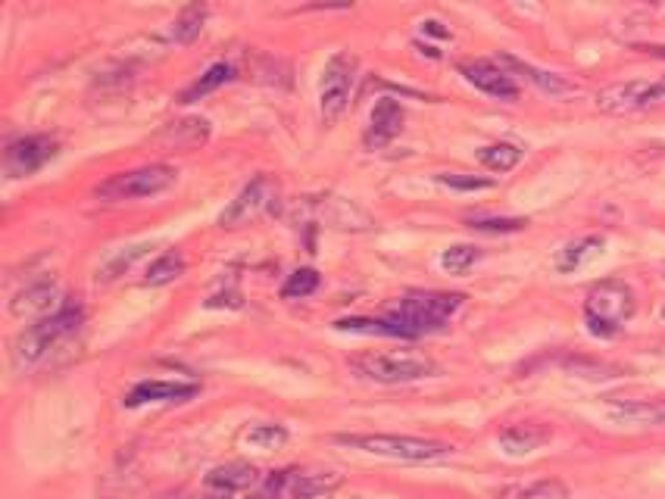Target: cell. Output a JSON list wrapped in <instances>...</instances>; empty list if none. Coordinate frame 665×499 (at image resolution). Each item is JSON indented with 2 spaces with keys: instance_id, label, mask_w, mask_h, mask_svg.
<instances>
[{
  "instance_id": "cell-1",
  "label": "cell",
  "mask_w": 665,
  "mask_h": 499,
  "mask_svg": "<svg viewBox=\"0 0 665 499\" xmlns=\"http://www.w3.org/2000/svg\"><path fill=\"white\" fill-rule=\"evenodd\" d=\"M466 297L463 294H444V291H413L400 297L388 312L385 319L394 328V337L403 340H416L422 334L441 331L453 315L463 309Z\"/></svg>"
},
{
  "instance_id": "cell-2",
  "label": "cell",
  "mask_w": 665,
  "mask_h": 499,
  "mask_svg": "<svg viewBox=\"0 0 665 499\" xmlns=\"http://www.w3.org/2000/svg\"><path fill=\"white\" fill-rule=\"evenodd\" d=\"M85 322V309L79 303H63L57 312L50 315H41V319L25 328L16 344H13V365L16 369H35V365L47 356L54 353L66 337H72L75 331L82 328Z\"/></svg>"
},
{
  "instance_id": "cell-3",
  "label": "cell",
  "mask_w": 665,
  "mask_h": 499,
  "mask_svg": "<svg viewBox=\"0 0 665 499\" xmlns=\"http://www.w3.org/2000/svg\"><path fill=\"white\" fill-rule=\"evenodd\" d=\"M335 443L356 453L394 459V462H438L453 453L450 443L409 437V434H335Z\"/></svg>"
},
{
  "instance_id": "cell-4",
  "label": "cell",
  "mask_w": 665,
  "mask_h": 499,
  "mask_svg": "<svg viewBox=\"0 0 665 499\" xmlns=\"http://www.w3.org/2000/svg\"><path fill=\"white\" fill-rule=\"evenodd\" d=\"M637 312V297L634 291L619 281V278H606V281H597L591 291H587V300H584V322H587V331L594 337H616L628 322L631 315Z\"/></svg>"
},
{
  "instance_id": "cell-5",
  "label": "cell",
  "mask_w": 665,
  "mask_h": 499,
  "mask_svg": "<svg viewBox=\"0 0 665 499\" xmlns=\"http://www.w3.org/2000/svg\"><path fill=\"white\" fill-rule=\"evenodd\" d=\"M347 369L363 378V381H375V384H413L422 378H431L438 372L428 356L419 353H406V350H372V353H360L347 359Z\"/></svg>"
},
{
  "instance_id": "cell-6",
  "label": "cell",
  "mask_w": 665,
  "mask_h": 499,
  "mask_svg": "<svg viewBox=\"0 0 665 499\" xmlns=\"http://www.w3.org/2000/svg\"><path fill=\"white\" fill-rule=\"evenodd\" d=\"M178 172L166 163H150L141 169H129L110 175L107 181H100L94 188V197L100 203H125V200H144V197H157L175 185Z\"/></svg>"
},
{
  "instance_id": "cell-7",
  "label": "cell",
  "mask_w": 665,
  "mask_h": 499,
  "mask_svg": "<svg viewBox=\"0 0 665 499\" xmlns=\"http://www.w3.org/2000/svg\"><path fill=\"white\" fill-rule=\"evenodd\" d=\"M353 78H356V57L335 54L325 63L322 85H319V110H322L325 122H335L350 107Z\"/></svg>"
},
{
  "instance_id": "cell-8",
  "label": "cell",
  "mask_w": 665,
  "mask_h": 499,
  "mask_svg": "<svg viewBox=\"0 0 665 499\" xmlns=\"http://www.w3.org/2000/svg\"><path fill=\"white\" fill-rule=\"evenodd\" d=\"M665 100V75L656 78V82H644V78H634V82H619L609 85L597 94V107L609 116H625V113H637L647 110L653 103Z\"/></svg>"
},
{
  "instance_id": "cell-9",
  "label": "cell",
  "mask_w": 665,
  "mask_h": 499,
  "mask_svg": "<svg viewBox=\"0 0 665 499\" xmlns=\"http://www.w3.org/2000/svg\"><path fill=\"white\" fill-rule=\"evenodd\" d=\"M278 200V181L272 175H257L250 181V185L241 188V194L222 209L219 216V225L222 228H238V225H247L257 216L269 213Z\"/></svg>"
},
{
  "instance_id": "cell-10",
  "label": "cell",
  "mask_w": 665,
  "mask_h": 499,
  "mask_svg": "<svg viewBox=\"0 0 665 499\" xmlns=\"http://www.w3.org/2000/svg\"><path fill=\"white\" fill-rule=\"evenodd\" d=\"M57 141L47 135H25L13 141L4 153V169L10 178H29L38 169H44L57 156Z\"/></svg>"
},
{
  "instance_id": "cell-11",
  "label": "cell",
  "mask_w": 665,
  "mask_h": 499,
  "mask_svg": "<svg viewBox=\"0 0 665 499\" xmlns=\"http://www.w3.org/2000/svg\"><path fill=\"white\" fill-rule=\"evenodd\" d=\"M338 484L341 475L335 471H278L275 478H269V493L275 499H316Z\"/></svg>"
},
{
  "instance_id": "cell-12",
  "label": "cell",
  "mask_w": 665,
  "mask_h": 499,
  "mask_svg": "<svg viewBox=\"0 0 665 499\" xmlns=\"http://www.w3.org/2000/svg\"><path fill=\"white\" fill-rule=\"evenodd\" d=\"M459 72L466 75L469 85H475L484 94H491L497 100H519V82L506 69H500L497 63L469 60V63H459Z\"/></svg>"
},
{
  "instance_id": "cell-13",
  "label": "cell",
  "mask_w": 665,
  "mask_h": 499,
  "mask_svg": "<svg viewBox=\"0 0 665 499\" xmlns=\"http://www.w3.org/2000/svg\"><path fill=\"white\" fill-rule=\"evenodd\" d=\"M403 122H406V113H403L400 103L391 100V97H381V100L375 103L372 116H369V128H366V135H363V144H366L369 150L388 147V144L400 135V131H403Z\"/></svg>"
},
{
  "instance_id": "cell-14",
  "label": "cell",
  "mask_w": 665,
  "mask_h": 499,
  "mask_svg": "<svg viewBox=\"0 0 665 499\" xmlns=\"http://www.w3.org/2000/svg\"><path fill=\"white\" fill-rule=\"evenodd\" d=\"M200 387L197 384H182V381H141L129 390V397H125V406L129 409H138V406H147V403H182V400H191Z\"/></svg>"
},
{
  "instance_id": "cell-15",
  "label": "cell",
  "mask_w": 665,
  "mask_h": 499,
  "mask_svg": "<svg viewBox=\"0 0 665 499\" xmlns=\"http://www.w3.org/2000/svg\"><path fill=\"white\" fill-rule=\"evenodd\" d=\"M553 431L547 425H537V422H519V425H506L497 437L500 450L513 459H522V456H531L534 450H541L544 443H550Z\"/></svg>"
},
{
  "instance_id": "cell-16",
  "label": "cell",
  "mask_w": 665,
  "mask_h": 499,
  "mask_svg": "<svg viewBox=\"0 0 665 499\" xmlns=\"http://www.w3.org/2000/svg\"><path fill=\"white\" fill-rule=\"evenodd\" d=\"M63 303H60V287L54 281H38V284H29L25 291L16 294V300L10 303L13 315H50L57 312Z\"/></svg>"
},
{
  "instance_id": "cell-17",
  "label": "cell",
  "mask_w": 665,
  "mask_h": 499,
  "mask_svg": "<svg viewBox=\"0 0 665 499\" xmlns=\"http://www.w3.org/2000/svg\"><path fill=\"white\" fill-rule=\"evenodd\" d=\"M260 481V468L250 462H228L213 468L207 478H203V487L207 490H219V493H238L247 490Z\"/></svg>"
},
{
  "instance_id": "cell-18",
  "label": "cell",
  "mask_w": 665,
  "mask_h": 499,
  "mask_svg": "<svg viewBox=\"0 0 665 499\" xmlns=\"http://www.w3.org/2000/svg\"><path fill=\"white\" fill-rule=\"evenodd\" d=\"M609 415L622 425L665 428V400H619L609 403Z\"/></svg>"
},
{
  "instance_id": "cell-19",
  "label": "cell",
  "mask_w": 665,
  "mask_h": 499,
  "mask_svg": "<svg viewBox=\"0 0 665 499\" xmlns=\"http://www.w3.org/2000/svg\"><path fill=\"white\" fill-rule=\"evenodd\" d=\"M603 247H606V241L600 238V234H587V238H578V241L566 244L556 256V272H562V275L578 272L591 259H597L603 253Z\"/></svg>"
},
{
  "instance_id": "cell-20",
  "label": "cell",
  "mask_w": 665,
  "mask_h": 499,
  "mask_svg": "<svg viewBox=\"0 0 665 499\" xmlns=\"http://www.w3.org/2000/svg\"><path fill=\"white\" fill-rule=\"evenodd\" d=\"M500 63L509 66L513 72H519V75H525L528 82L537 85L544 94L559 97V94H572V91H575V85L566 82V78H562V75H556V72H544V69H537V66H531V63H525V60H516V57H509V54H503Z\"/></svg>"
},
{
  "instance_id": "cell-21",
  "label": "cell",
  "mask_w": 665,
  "mask_h": 499,
  "mask_svg": "<svg viewBox=\"0 0 665 499\" xmlns=\"http://www.w3.org/2000/svg\"><path fill=\"white\" fill-rule=\"evenodd\" d=\"M494 499H569V487L556 478H541L528 484H509L494 493Z\"/></svg>"
},
{
  "instance_id": "cell-22",
  "label": "cell",
  "mask_w": 665,
  "mask_h": 499,
  "mask_svg": "<svg viewBox=\"0 0 665 499\" xmlns=\"http://www.w3.org/2000/svg\"><path fill=\"white\" fill-rule=\"evenodd\" d=\"M203 22H207V4L203 0H191V4L175 16L172 29H169V41L172 44H191L200 38Z\"/></svg>"
},
{
  "instance_id": "cell-23",
  "label": "cell",
  "mask_w": 665,
  "mask_h": 499,
  "mask_svg": "<svg viewBox=\"0 0 665 499\" xmlns=\"http://www.w3.org/2000/svg\"><path fill=\"white\" fill-rule=\"evenodd\" d=\"M228 82H235V66H232V63H216V66H210L207 72H203L194 85H188L182 94H178V103H194V100H200V97L219 91V88L228 85Z\"/></svg>"
},
{
  "instance_id": "cell-24",
  "label": "cell",
  "mask_w": 665,
  "mask_h": 499,
  "mask_svg": "<svg viewBox=\"0 0 665 499\" xmlns=\"http://www.w3.org/2000/svg\"><path fill=\"white\" fill-rule=\"evenodd\" d=\"M182 275H185V256L178 253V250H169V253L157 256L147 266L144 284L147 287H163V284H172L175 278H182Z\"/></svg>"
},
{
  "instance_id": "cell-25",
  "label": "cell",
  "mask_w": 665,
  "mask_h": 499,
  "mask_svg": "<svg viewBox=\"0 0 665 499\" xmlns=\"http://www.w3.org/2000/svg\"><path fill=\"white\" fill-rule=\"evenodd\" d=\"M478 163L491 172H509L522 163V147L509 144V141H500V144H488L478 150Z\"/></svg>"
},
{
  "instance_id": "cell-26",
  "label": "cell",
  "mask_w": 665,
  "mask_h": 499,
  "mask_svg": "<svg viewBox=\"0 0 665 499\" xmlns=\"http://www.w3.org/2000/svg\"><path fill=\"white\" fill-rule=\"evenodd\" d=\"M478 259H481V247H475V244H453L441 256V269L450 272V275H466Z\"/></svg>"
},
{
  "instance_id": "cell-27",
  "label": "cell",
  "mask_w": 665,
  "mask_h": 499,
  "mask_svg": "<svg viewBox=\"0 0 665 499\" xmlns=\"http://www.w3.org/2000/svg\"><path fill=\"white\" fill-rule=\"evenodd\" d=\"M319 284H322V278H319L316 269H297V272L288 275L285 287H281V297H285V300H303V297L316 294Z\"/></svg>"
},
{
  "instance_id": "cell-28",
  "label": "cell",
  "mask_w": 665,
  "mask_h": 499,
  "mask_svg": "<svg viewBox=\"0 0 665 499\" xmlns=\"http://www.w3.org/2000/svg\"><path fill=\"white\" fill-rule=\"evenodd\" d=\"M244 440H247L250 446H257V450H275V446H285V443H288V428H285V425L263 422V425H253Z\"/></svg>"
},
{
  "instance_id": "cell-29",
  "label": "cell",
  "mask_w": 665,
  "mask_h": 499,
  "mask_svg": "<svg viewBox=\"0 0 665 499\" xmlns=\"http://www.w3.org/2000/svg\"><path fill=\"white\" fill-rule=\"evenodd\" d=\"M438 185H444L450 191H488V188H494V181L478 178V175H463V172H441Z\"/></svg>"
},
{
  "instance_id": "cell-30",
  "label": "cell",
  "mask_w": 665,
  "mask_h": 499,
  "mask_svg": "<svg viewBox=\"0 0 665 499\" xmlns=\"http://www.w3.org/2000/svg\"><path fill=\"white\" fill-rule=\"evenodd\" d=\"M144 250L147 247H129L125 253H119V256H113L104 269L97 272V281H113L116 275H122V272H129L132 269V262L138 259V256H144Z\"/></svg>"
},
{
  "instance_id": "cell-31",
  "label": "cell",
  "mask_w": 665,
  "mask_h": 499,
  "mask_svg": "<svg viewBox=\"0 0 665 499\" xmlns=\"http://www.w3.org/2000/svg\"><path fill=\"white\" fill-rule=\"evenodd\" d=\"M469 225L488 234H516L528 225V219H469Z\"/></svg>"
},
{
  "instance_id": "cell-32",
  "label": "cell",
  "mask_w": 665,
  "mask_h": 499,
  "mask_svg": "<svg viewBox=\"0 0 665 499\" xmlns=\"http://www.w3.org/2000/svg\"><path fill=\"white\" fill-rule=\"evenodd\" d=\"M422 32H428V35H434V38H450V29H444V22H438V19H425V22H422Z\"/></svg>"
},
{
  "instance_id": "cell-33",
  "label": "cell",
  "mask_w": 665,
  "mask_h": 499,
  "mask_svg": "<svg viewBox=\"0 0 665 499\" xmlns=\"http://www.w3.org/2000/svg\"><path fill=\"white\" fill-rule=\"evenodd\" d=\"M641 50H647V54H653V57H662V60H665V44H644Z\"/></svg>"
},
{
  "instance_id": "cell-34",
  "label": "cell",
  "mask_w": 665,
  "mask_h": 499,
  "mask_svg": "<svg viewBox=\"0 0 665 499\" xmlns=\"http://www.w3.org/2000/svg\"><path fill=\"white\" fill-rule=\"evenodd\" d=\"M659 319H662V322H665V306H662V312H659Z\"/></svg>"
}]
</instances>
